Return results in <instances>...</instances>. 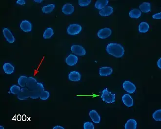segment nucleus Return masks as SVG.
<instances>
[{
    "label": "nucleus",
    "mask_w": 161,
    "mask_h": 129,
    "mask_svg": "<svg viewBox=\"0 0 161 129\" xmlns=\"http://www.w3.org/2000/svg\"><path fill=\"white\" fill-rule=\"evenodd\" d=\"M106 50L107 53L116 58H121L124 55V49L120 44L110 43L107 45Z\"/></svg>",
    "instance_id": "obj_1"
},
{
    "label": "nucleus",
    "mask_w": 161,
    "mask_h": 129,
    "mask_svg": "<svg viewBox=\"0 0 161 129\" xmlns=\"http://www.w3.org/2000/svg\"><path fill=\"white\" fill-rule=\"evenodd\" d=\"M101 97L102 100L106 103L110 104L115 102V95L112 92H109L107 89H104L102 91L101 94Z\"/></svg>",
    "instance_id": "obj_2"
},
{
    "label": "nucleus",
    "mask_w": 161,
    "mask_h": 129,
    "mask_svg": "<svg viewBox=\"0 0 161 129\" xmlns=\"http://www.w3.org/2000/svg\"><path fill=\"white\" fill-rule=\"evenodd\" d=\"M45 90L44 85L39 82L37 83V87L35 89L30 91V97L32 99H35L40 97V94Z\"/></svg>",
    "instance_id": "obj_3"
},
{
    "label": "nucleus",
    "mask_w": 161,
    "mask_h": 129,
    "mask_svg": "<svg viewBox=\"0 0 161 129\" xmlns=\"http://www.w3.org/2000/svg\"><path fill=\"white\" fill-rule=\"evenodd\" d=\"M82 27L78 24H71L67 29V33L70 35H77L82 31Z\"/></svg>",
    "instance_id": "obj_4"
},
{
    "label": "nucleus",
    "mask_w": 161,
    "mask_h": 129,
    "mask_svg": "<svg viewBox=\"0 0 161 129\" xmlns=\"http://www.w3.org/2000/svg\"><path fill=\"white\" fill-rule=\"evenodd\" d=\"M71 50L73 53L77 55L84 56L86 54V51L84 47L80 45H72L71 47Z\"/></svg>",
    "instance_id": "obj_5"
},
{
    "label": "nucleus",
    "mask_w": 161,
    "mask_h": 129,
    "mask_svg": "<svg viewBox=\"0 0 161 129\" xmlns=\"http://www.w3.org/2000/svg\"><path fill=\"white\" fill-rule=\"evenodd\" d=\"M122 87L124 90L129 94H133L136 91V88L135 86L130 81H124L122 85Z\"/></svg>",
    "instance_id": "obj_6"
},
{
    "label": "nucleus",
    "mask_w": 161,
    "mask_h": 129,
    "mask_svg": "<svg viewBox=\"0 0 161 129\" xmlns=\"http://www.w3.org/2000/svg\"><path fill=\"white\" fill-rule=\"evenodd\" d=\"M112 33V30L109 28L106 27L101 29L98 32V37L100 39H106L109 37Z\"/></svg>",
    "instance_id": "obj_7"
},
{
    "label": "nucleus",
    "mask_w": 161,
    "mask_h": 129,
    "mask_svg": "<svg viewBox=\"0 0 161 129\" xmlns=\"http://www.w3.org/2000/svg\"><path fill=\"white\" fill-rule=\"evenodd\" d=\"M18 98L21 100H24L30 97V90L27 88L23 87L18 94Z\"/></svg>",
    "instance_id": "obj_8"
},
{
    "label": "nucleus",
    "mask_w": 161,
    "mask_h": 129,
    "mask_svg": "<svg viewBox=\"0 0 161 129\" xmlns=\"http://www.w3.org/2000/svg\"><path fill=\"white\" fill-rule=\"evenodd\" d=\"M3 36L6 39V40L11 44L13 43L15 41V38L10 30L7 28H5L3 30Z\"/></svg>",
    "instance_id": "obj_9"
},
{
    "label": "nucleus",
    "mask_w": 161,
    "mask_h": 129,
    "mask_svg": "<svg viewBox=\"0 0 161 129\" xmlns=\"http://www.w3.org/2000/svg\"><path fill=\"white\" fill-rule=\"evenodd\" d=\"M37 83L38 82L35 78L32 77H29L26 86L29 90L31 91L35 89L37 87Z\"/></svg>",
    "instance_id": "obj_10"
},
{
    "label": "nucleus",
    "mask_w": 161,
    "mask_h": 129,
    "mask_svg": "<svg viewBox=\"0 0 161 129\" xmlns=\"http://www.w3.org/2000/svg\"><path fill=\"white\" fill-rule=\"evenodd\" d=\"M113 11L114 10H113V7L107 5L104 9L100 10V11H99V14L102 16H104V17L108 16L113 13Z\"/></svg>",
    "instance_id": "obj_11"
},
{
    "label": "nucleus",
    "mask_w": 161,
    "mask_h": 129,
    "mask_svg": "<svg viewBox=\"0 0 161 129\" xmlns=\"http://www.w3.org/2000/svg\"><path fill=\"white\" fill-rule=\"evenodd\" d=\"M20 27L24 32H30L32 30V25L28 21H23L21 23Z\"/></svg>",
    "instance_id": "obj_12"
},
{
    "label": "nucleus",
    "mask_w": 161,
    "mask_h": 129,
    "mask_svg": "<svg viewBox=\"0 0 161 129\" xmlns=\"http://www.w3.org/2000/svg\"><path fill=\"white\" fill-rule=\"evenodd\" d=\"M78 60V58L77 56L73 54H69L66 58V62L67 64L69 66H73L77 64Z\"/></svg>",
    "instance_id": "obj_13"
},
{
    "label": "nucleus",
    "mask_w": 161,
    "mask_h": 129,
    "mask_svg": "<svg viewBox=\"0 0 161 129\" xmlns=\"http://www.w3.org/2000/svg\"><path fill=\"white\" fill-rule=\"evenodd\" d=\"M122 102L128 107H132L133 105V100L131 96L128 94H125L122 97Z\"/></svg>",
    "instance_id": "obj_14"
},
{
    "label": "nucleus",
    "mask_w": 161,
    "mask_h": 129,
    "mask_svg": "<svg viewBox=\"0 0 161 129\" xmlns=\"http://www.w3.org/2000/svg\"><path fill=\"white\" fill-rule=\"evenodd\" d=\"M113 72V69L109 67H102L99 70V74L101 76H107L111 75Z\"/></svg>",
    "instance_id": "obj_15"
},
{
    "label": "nucleus",
    "mask_w": 161,
    "mask_h": 129,
    "mask_svg": "<svg viewBox=\"0 0 161 129\" xmlns=\"http://www.w3.org/2000/svg\"><path fill=\"white\" fill-rule=\"evenodd\" d=\"M74 11V6L71 3H66L63 7L62 12L66 15H71Z\"/></svg>",
    "instance_id": "obj_16"
},
{
    "label": "nucleus",
    "mask_w": 161,
    "mask_h": 129,
    "mask_svg": "<svg viewBox=\"0 0 161 129\" xmlns=\"http://www.w3.org/2000/svg\"><path fill=\"white\" fill-rule=\"evenodd\" d=\"M89 116L90 117L91 119L92 120L93 122L96 124H98L100 122L101 117L99 114L95 110H92L90 111L89 113Z\"/></svg>",
    "instance_id": "obj_17"
},
{
    "label": "nucleus",
    "mask_w": 161,
    "mask_h": 129,
    "mask_svg": "<svg viewBox=\"0 0 161 129\" xmlns=\"http://www.w3.org/2000/svg\"><path fill=\"white\" fill-rule=\"evenodd\" d=\"M80 78H81V76L80 74L77 72L73 71L69 74V79L71 81L78 82L80 80Z\"/></svg>",
    "instance_id": "obj_18"
},
{
    "label": "nucleus",
    "mask_w": 161,
    "mask_h": 129,
    "mask_svg": "<svg viewBox=\"0 0 161 129\" xmlns=\"http://www.w3.org/2000/svg\"><path fill=\"white\" fill-rule=\"evenodd\" d=\"M108 0H98L96 2L95 7L99 10H101L107 6L108 3Z\"/></svg>",
    "instance_id": "obj_19"
},
{
    "label": "nucleus",
    "mask_w": 161,
    "mask_h": 129,
    "mask_svg": "<svg viewBox=\"0 0 161 129\" xmlns=\"http://www.w3.org/2000/svg\"><path fill=\"white\" fill-rule=\"evenodd\" d=\"M3 70L5 74H11L14 72V67L9 63H5L3 66Z\"/></svg>",
    "instance_id": "obj_20"
},
{
    "label": "nucleus",
    "mask_w": 161,
    "mask_h": 129,
    "mask_svg": "<svg viewBox=\"0 0 161 129\" xmlns=\"http://www.w3.org/2000/svg\"><path fill=\"white\" fill-rule=\"evenodd\" d=\"M137 122L134 119H129L126 123L124 126L126 129H136L137 128Z\"/></svg>",
    "instance_id": "obj_21"
},
{
    "label": "nucleus",
    "mask_w": 161,
    "mask_h": 129,
    "mask_svg": "<svg viewBox=\"0 0 161 129\" xmlns=\"http://www.w3.org/2000/svg\"><path fill=\"white\" fill-rule=\"evenodd\" d=\"M140 9L144 13H148L151 11V4L149 3H144L140 5Z\"/></svg>",
    "instance_id": "obj_22"
},
{
    "label": "nucleus",
    "mask_w": 161,
    "mask_h": 129,
    "mask_svg": "<svg viewBox=\"0 0 161 129\" xmlns=\"http://www.w3.org/2000/svg\"><path fill=\"white\" fill-rule=\"evenodd\" d=\"M149 29V25L146 22H142L139 26V31L141 33H146Z\"/></svg>",
    "instance_id": "obj_23"
},
{
    "label": "nucleus",
    "mask_w": 161,
    "mask_h": 129,
    "mask_svg": "<svg viewBox=\"0 0 161 129\" xmlns=\"http://www.w3.org/2000/svg\"><path fill=\"white\" fill-rule=\"evenodd\" d=\"M141 11L138 9H133L129 12V16L132 18H139L141 16Z\"/></svg>",
    "instance_id": "obj_24"
},
{
    "label": "nucleus",
    "mask_w": 161,
    "mask_h": 129,
    "mask_svg": "<svg viewBox=\"0 0 161 129\" xmlns=\"http://www.w3.org/2000/svg\"><path fill=\"white\" fill-rule=\"evenodd\" d=\"M54 9H55V5L54 4H50L43 7L42 11L44 13H49L53 11Z\"/></svg>",
    "instance_id": "obj_25"
},
{
    "label": "nucleus",
    "mask_w": 161,
    "mask_h": 129,
    "mask_svg": "<svg viewBox=\"0 0 161 129\" xmlns=\"http://www.w3.org/2000/svg\"><path fill=\"white\" fill-rule=\"evenodd\" d=\"M28 80V77L25 76H22L19 78L18 83L19 85L22 87H25L27 86V81Z\"/></svg>",
    "instance_id": "obj_26"
},
{
    "label": "nucleus",
    "mask_w": 161,
    "mask_h": 129,
    "mask_svg": "<svg viewBox=\"0 0 161 129\" xmlns=\"http://www.w3.org/2000/svg\"><path fill=\"white\" fill-rule=\"evenodd\" d=\"M53 30L52 29V28L49 27L44 32L43 37H44V39H45L51 38V37H52V36L53 35Z\"/></svg>",
    "instance_id": "obj_27"
},
{
    "label": "nucleus",
    "mask_w": 161,
    "mask_h": 129,
    "mask_svg": "<svg viewBox=\"0 0 161 129\" xmlns=\"http://www.w3.org/2000/svg\"><path fill=\"white\" fill-rule=\"evenodd\" d=\"M21 90V89L20 87L17 85L12 86L10 89L11 93L15 95H16V94L18 95L19 94V92H20Z\"/></svg>",
    "instance_id": "obj_28"
},
{
    "label": "nucleus",
    "mask_w": 161,
    "mask_h": 129,
    "mask_svg": "<svg viewBox=\"0 0 161 129\" xmlns=\"http://www.w3.org/2000/svg\"><path fill=\"white\" fill-rule=\"evenodd\" d=\"M153 118L156 121H161V110H158L155 111L152 115Z\"/></svg>",
    "instance_id": "obj_29"
},
{
    "label": "nucleus",
    "mask_w": 161,
    "mask_h": 129,
    "mask_svg": "<svg viewBox=\"0 0 161 129\" xmlns=\"http://www.w3.org/2000/svg\"><path fill=\"white\" fill-rule=\"evenodd\" d=\"M49 96H50V94L49 93V92L44 90L41 93L40 98L41 100H45L49 98Z\"/></svg>",
    "instance_id": "obj_30"
},
{
    "label": "nucleus",
    "mask_w": 161,
    "mask_h": 129,
    "mask_svg": "<svg viewBox=\"0 0 161 129\" xmlns=\"http://www.w3.org/2000/svg\"><path fill=\"white\" fill-rule=\"evenodd\" d=\"M79 5L80 7H86L90 3L91 0H79Z\"/></svg>",
    "instance_id": "obj_31"
},
{
    "label": "nucleus",
    "mask_w": 161,
    "mask_h": 129,
    "mask_svg": "<svg viewBox=\"0 0 161 129\" xmlns=\"http://www.w3.org/2000/svg\"><path fill=\"white\" fill-rule=\"evenodd\" d=\"M84 129H94V125L90 122H86L84 123Z\"/></svg>",
    "instance_id": "obj_32"
},
{
    "label": "nucleus",
    "mask_w": 161,
    "mask_h": 129,
    "mask_svg": "<svg viewBox=\"0 0 161 129\" xmlns=\"http://www.w3.org/2000/svg\"><path fill=\"white\" fill-rule=\"evenodd\" d=\"M153 18L154 19H161V13H158L155 14L154 15L152 16Z\"/></svg>",
    "instance_id": "obj_33"
},
{
    "label": "nucleus",
    "mask_w": 161,
    "mask_h": 129,
    "mask_svg": "<svg viewBox=\"0 0 161 129\" xmlns=\"http://www.w3.org/2000/svg\"><path fill=\"white\" fill-rule=\"evenodd\" d=\"M17 4H19L20 5H25L26 3L25 1L24 0H18V1H17Z\"/></svg>",
    "instance_id": "obj_34"
},
{
    "label": "nucleus",
    "mask_w": 161,
    "mask_h": 129,
    "mask_svg": "<svg viewBox=\"0 0 161 129\" xmlns=\"http://www.w3.org/2000/svg\"><path fill=\"white\" fill-rule=\"evenodd\" d=\"M157 65H158V67L160 69L161 68V58L159 59V60L157 62Z\"/></svg>",
    "instance_id": "obj_35"
},
{
    "label": "nucleus",
    "mask_w": 161,
    "mask_h": 129,
    "mask_svg": "<svg viewBox=\"0 0 161 129\" xmlns=\"http://www.w3.org/2000/svg\"><path fill=\"white\" fill-rule=\"evenodd\" d=\"M53 129H64V128L62 127V126H57L54 127L53 128Z\"/></svg>",
    "instance_id": "obj_36"
},
{
    "label": "nucleus",
    "mask_w": 161,
    "mask_h": 129,
    "mask_svg": "<svg viewBox=\"0 0 161 129\" xmlns=\"http://www.w3.org/2000/svg\"><path fill=\"white\" fill-rule=\"evenodd\" d=\"M34 2H37V3H42L43 2L42 0H34Z\"/></svg>",
    "instance_id": "obj_37"
}]
</instances>
